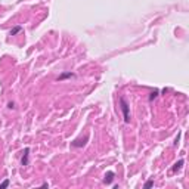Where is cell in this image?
Here are the masks:
<instances>
[{"label":"cell","mask_w":189,"mask_h":189,"mask_svg":"<svg viewBox=\"0 0 189 189\" xmlns=\"http://www.w3.org/2000/svg\"><path fill=\"white\" fill-rule=\"evenodd\" d=\"M120 108L123 111V117H124V123L128 124L130 123V106H128L127 100L124 96H120Z\"/></svg>","instance_id":"cell-1"},{"label":"cell","mask_w":189,"mask_h":189,"mask_svg":"<svg viewBox=\"0 0 189 189\" xmlns=\"http://www.w3.org/2000/svg\"><path fill=\"white\" fill-rule=\"evenodd\" d=\"M185 164V160H179L177 162H176V164L173 166V168H171V171H173V173H176V171L177 170H180V168H182V166Z\"/></svg>","instance_id":"cell-6"},{"label":"cell","mask_w":189,"mask_h":189,"mask_svg":"<svg viewBox=\"0 0 189 189\" xmlns=\"http://www.w3.org/2000/svg\"><path fill=\"white\" fill-rule=\"evenodd\" d=\"M114 177H115V173H114V171H106V173H105L104 182H105L106 185H111V183L114 182Z\"/></svg>","instance_id":"cell-4"},{"label":"cell","mask_w":189,"mask_h":189,"mask_svg":"<svg viewBox=\"0 0 189 189\" xmlns=\"http://www.w3.org/2000/svg\"><path fill=\"white\" fill-rule=\"evenodd\" d=\"M87 140H89V137H87V136H86L84 139H75L74 142H71V146H73V148H80V146H84Z\"/></svg>","instance_id":"cell-2"},{"label":"cell","mask_w":189,"mask_h":189,"mask_svg":"<svg viewBox=\"0 0 189 189\" xmlns=\"http://www.w3.org/2000/svg\"><path fill=\"white\" fill-rule=\"evenodd\" d=\"M28 157H30V148H25L22 152V158H21L22 166H28Z\"/></svg>","instance_id":"cell-3"},{"label":"cell","mask_w":189,"mask_h":189,"mask_svg":"<svg viewBox=\"0 0 189 189\" xmlns=\"http://www.w3.org/2000/svg\"><path fill=\"white\" fill-rule=\"evenodd\" d=\"M158 93H160L158 90H154V92H152V93L149 94V100H154V99H155V98L158 96Z\"/></svg>","instance_id":"cell-9"},{"label":"cell","mask_w":189,"mask_h":189,"mask_svg":"<svg viewBox=\"0 0 189 189\" xmlns=\"http://www.w3.org/2000/svg\"><path fill=\"white\" fill-rule=\"evenodd\" d=\"M22 31V27H21V25H16V27H13L12 30H11V36H16V34H18V33H21Z\"/></svg>","instance_id":"cell-7"},{"label":"cell","mask_w":189,"mask_h":189,"mask_svg":"<svg viewBox=\"0 0 189 189\" xmlns=\"http://www.w3.org/2000/svg\"><path fill=\"white\" fill-rule=\"evenodd\" d=\"M71 77H75V74L71 73V71H68V73H62L61 75L58 77V80H59V81H62V80H65V79H71Z\"/></svg>","instance_id":"cell-5"},{"label":"cell","mask_w":189,"mask_h":189,"mask_svg":"<svg viewBox=\"0 0 189 189\" xmlns=\"http://www.w3.org/2000/svg\"><path fill=\"white\" fill-rule=\"evenodd\" d=\"M179 140H180V133L177 134V137H176V140H174V146H177V143H179Z\"/></svg>","instance_id":"cell-12"},{"label":"cell","mask_w":189,"mask_h":189,"mask_svg":"<svg viewBox=\"0 0 189 189\" xmlns=\"http://www.w3.org/2000/svg\"><path fill=\"white\" fill-rule=\"evenodd\" d=\"M7 186H9V179H6V180H3V182L0 183V189H5Z\"/></svg>","instance_id":"cell-8"},{"label":"cell","mask_w":189,"mask_h":189,"mask_svg":"<svg viewBox=\"0 0 189 189\" xmlns=\"http://www.w3.org/2000/svg\"><path fill=\"white\" fill-rule=\"evenodd\" d=\"M7 108H9V109H13V108H15V104H13V102H9V104H7Z\"/></svg>","instance_id":"cell-11"},{"label":"cell","mask_w":189,"mask_h":189,"mask_svg":"<svg viewBox=\"0 0 189 189\" xmlns=\"http://www.w3.org/2000/svg\"><path fill=\"white\" fill-rule=\"evenodd\" d=\"M152 186H154V180H151V179L146 180V183H145V188L148 189V188H152Z\"/></svg>","instance_id":"cell-10"}]
</instances>
